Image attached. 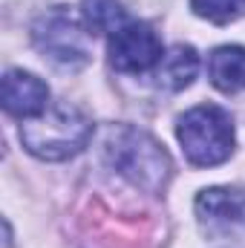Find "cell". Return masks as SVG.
<instances>
[{
	"label": "cell",
	"mask_w": 245,
	"mask_h": 248,
	"mask_svg": "<svg viewBox=\"0 0 245 248\" xmlns=\"http://www.w3.org/2000/svg\"><path fill=\"white\" fill-rule=\"evenodd\" d=\"M162 58V41L147 23H124L110 35V63L119 72H147Z\"/></svg>",
	"instance_id": "8992f818"
},
{
	"label": "cell",
	"mask_w": 245,
	"mask_h": 248,
	"mask_svg": "<svg viewBox=\"0 0 245 248\" xmlns=\"http://www.w3.org/2000/svg\"><path fill=\"white\" fill-rule=\"evenodd\" d=\"M104 156L113 170L147 193H159L170 176L168 150L144 130L136 127H110L104 139Z\"/></svg>",
	"instance_id": "6da1fadb"
},
{
	"label": "cell",
	"mask_w": 245,
	"mask_h": 248,
	"mask_svg": "<svg viewBox=\"0 0 245 248\" xmlns=\"http://www.w3.org/2000/svg\"><path fill=\"white\" fill-rule=\"evenodd\" d=\"M190 6L211 23H231L245 15V0H190Z\"/></svg>",
	"instance_id": "8fae6325"
},
{
	"label": "cell",
	"mask_w": 245,
	"mask_h": 248,
	"mask_svg": "<svg viewBox=\"0 0 245 248\" xmlns=\"http://www.w3.org/2000/svg\"><path fill=\"white\" fill-rule=\"evenodd\" d=\"M211 84L222 93H237L245 87V46H219L208 58Z\"/></svg>",
	"instance_id": "ba28073f"
},
{
	"label": "cell",
	"mask_w": 245,
	"mask_h": 248,
	"mask_svg": "<svg viewBox=\"0 0 245 248\" xmlns=\"http://www.w3.org/2000/svg\"><path fill=\"white\" fill-rule=\"evenodd\" d=\"M3 110L17 119H38L49 110V87L23 69H9L3 75Z\"/></svg>",
	"instance_id": "52a82bcc"
},
{
	"label": "cell",
	"mask_w": 245,
	"mask_h": 248,
	"mask_svg": "<svg viewBox=\"0 0 245 248\" xmlns=\"http://www.w3.org/2000/svg\"><path fill=\"white\" fill-rule=\"evenodd\" d=\"M196 219L214 237H245V193L208 187L196 196Z\"/></svg>",
	"instance_id": "5b68a950"
},
{
	"label": "cell",
	"mask_w": 245,
	"mask_h": 248,
	"mask_svg": "<svg viewBox=\"0 0 245 248\" xmlns=\"http://www.w3.org/2000/svg\"><path fill=\"white\" fill-rule=\"evenodd\" d=\"M90 26H84L69 9L55 6L46 15H41L32 26V41L44 58L61 66V69H81L90 63L92 44H90Z\"/></svg>",
	"instance_id": "277c9868"
},
{
	"label": "cell",
	"mask_w": 245,
	"mask_h": 248,
	"mask_svg": "<svg viewBox=\"0 0 245 248\" xmlns=\"http://www.w3.org/2000/svg\"><path fill=\"white\" fill-rule=\"evenodd\" d=\"M92 136V122L69 101L52 104L46 113L20 127L23 147L46 162H63L87 147Z\"/></svg>",
	"instance_id": "7a4b0ae2"
},
{
	"label": "cell",
	"mask_w": 245,
	"mask_h": 248,
	"mask_svg": "<svg viewBox=\"0 0 245 248\" xmlns=\"http://www.w3.org/2000/svg\"><path fill=\"white\" fill-rule=\"evenodd\" d=\"M176 136L187 162L196 168L222 165L234 153V122L216 104H199L187 110L176 124Z\"/></svg>",
	"instance_id": "3957f363"
},
{
	"label": "cell",
	"mask_w": 245,
	"mask_h": 248,
	"mask_svg": "<svg viewBox=\"0 0 245 248\" xmlns=\"http://www.w3.org/2000/svg\"><path fill=\"white\" fill-rule=\"evenodd\" d=\"M84 23L95 32H119L127 23V12L122 9V0H84L81 3Z\"/></svg>",
	"instance_id": "30bf717a"
},
{
	"label": "cell",
	"mask_w": 245,
	"mask_h": 248,
	"mask_svg": "<svg viewBox=\"0 0 245 248\" xmlns=\"http://www.w3.org/2000/svg\"><path fill=\"white\" fill-rule=\"evenodd\" d=\"M199 72V55L193 46H173L162 63H159V84H165L168 90H184Z\"/></svg>",
	"instance_id": "9c48e42d"
}]
</instances>
